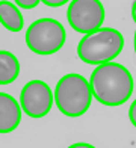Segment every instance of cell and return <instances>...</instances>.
Returning a JSON list of instances; mask_svg holds the SVG:
<instances>
[{"label": "cell", "mask_w": 136, "mask_h": 148, "mask_svg": "<svg viewBox=\"0 0 136 148\" xmlns=\"http://www.w3.org/2000/svg\"><path fill=\"white\" fill-rule=\"evenodd\" d=\"M89 85L94 98L109 107L121 106L133 94V77L130 71L113 60L95 66Z\"/></svg>", "instance_id": "obj_1"}, {"label": "cell", "mask_w": 136, "mask_h": 148, "mask_svg": "<svg viewBox=\"0 0 136 148\" xmlns=\"http://www.w3.org/2000/svg\"><path fill=\"white\" fill-rule=\"evenodd\" d=\"M124 47L122 35L112 27H100L86 33L79 41L77 55L80 60L89 65L112 62Z\"/></svg>", "instance_id": "obj_2"}, {"label": "cell", "mask_w": 136, "mask_h": 148, "mask_svg": "<svg viewBox=\"0 0 136 148\" xmlns=\"http://www.w3.org/2000/svg\"><path fill=\"white\" fill-rule=\"evenodd\" d=\"M89 82L80 74L70 73L60 77L54 88V103L65 116L77 118L88 112L92 101Z\"/></svg>", "instance_id": "obj_3"}, {"label": "cell", "mask_w": 136, "mask_h": 148, "mask_svg": "<svg viewBox=\"0 0 136 148\" xmlns=\"http://www.w3.org/2000/svg\"><path fill=\"white\" fill-rule=\"evenodd\" d=\"M64 26L53 18H39L26 30V44L36 55H53L65 44Z\"/></svg>", "instance_id": "obj_4"}, {"label": "cell", "mask_w": 136, "mask_h": 148, "mask_svg": "<svg viewBox=\"0 0 136 148\" xmlns=\"http://www.w3.org/2000/svg\"><path fill=\"white\" fill-rule=\"evenodd\" d=\"M70 26L79 33H91L101 27L104 8L100 0H71L67 9Z\"/></svg>", "instance_id": "obj_5"}, {"label": "cell", "mask_w": 136, "mask_h": 148, "mask_svg": "<svg viewBox=\"0 0 136 148\" xmlns=\"http://www.w3.org/2000/svg\"><path fill=\"white\" fill-rule=\"evenodd\" d=\"M54 94L50 86L41 80L26 83L20 94V106L30 118H43L52 110Z\"/></svg>", "instance_id": "obj_6"}, {"label": "cell", "mask_w": 136, "mask_h": 148, "mask_svg": "<svg viewBox=\"0 0 136 148\" xmlns=\"http://www.w3.org/2000/svg\"><path fill=\"white\" fill-rule=\"evenodd\" d=\"M21 106L9 94L0 92V133H11L21 121Z\"/></svg>", "instance_id": "obj_7"}, {"label": "cell", "mask_w": 136, "mask_h": 148, "mask_svg": "<svg viewBox=\"0 0 136 148\" xmlns=\"http://www.w3.org/2000/svg\"><path fill=\"white\" fill-rule=\"evenodd\" d=\"M0 23L9 32L17 33L23 29V15L17 8V5L8 2V0L0 2Z\"/></svg>", "instance_id": "obj_8"}, {"label": "cell", "mask_w": 136, "mask_h": 148, "mask_svg": "<svg viewBox=\"0 0 136 148\" xmlns=\"http://www.w3.org/2000/svg\"><path fill=\"white\" fill-rule=\"evenodd\" d=\"M20 74V62L11 51L0 50V85L15 82Z\"/></svg>", "instance_id": "obj_9"}, {"label": "cell", "mask_w": 136, "mask_h": 148, "mask_svg": "<svg viewBox=\"0 0 136 148\" xmlns=\"http://www.w3.org/2000/svg\"><path fill=\"white\" fill-rule=\"evenodd\" d=\"M14 2H15L17 6H20L23 9H33L39 5L41 0H14Z\"/></svg>", "instance_id": "obj_10"}, {"label": "cell", "mask_w": 136, "mask_h": 148, "mask_svg": "<svg viewBox=\"0 0 136 148\" xmlns=\"http://www.w3.org/2000/svg\"><path fill=\"white\" fill-rule=\"evenodd\" d=\"M41 2L50 6V8H59V6H64L67 2H70V0H41Z\"/></svg>", "instance_id": "obj_11"}, {"label": "cell", "mask_w": 136, "mask_h": 148, "mask_svg": "<svg viewBox=\"0 0 136 148\" xmlns=\"http://www.w3.org/2000/svg\"><path fill=\"white\" fill-rule=\"evenodd\" d=\"M128 118H130L132 124L136 127V100L130 104V109H128Z\"/></svg>", "instance_id": "obj_12"}, {"label": "cell", "mask_w": 136, "mask_h": 148, "mask_svg": "<svg viewBox=\"0 0 136 148\" xmlns=\"http://www.w3.org/2000/svg\"><path fill=\"white\" fill-rule=\"evenodd\" d=\"M67 148H95V147L91 145V144H88V142H76V144H71L70 147H67Z\"/></svg>", "instance_id": "obj_13"}, {"label": "cell", "mask_w": 136, "mask_h": 148, "mask_svg": "<svg viewBox=\"0 0 136 148\" xmlns=\"http://www.w3.org/2000/svg\"><path fill=\"white\" fill-rule=\"evenodd\" d=\"M132 18H133V21L136 23V0H135L133 5H132Z\"/></svg>", "instance_id": "obj_14"}, {"label": "cell", "mask_w": 136, "mask_h": 148, "mask_svg": "<svg viewBox=\"0 0 136 148\" xmlns=\"http://www.w3.org/2000/svg\"><path fill=\"white\" fill-rule=\"evenodd\" d=\"M135 53H136V30H135Z\"/></svg>", "instance_id": "obj_15"}, {"label": "cell", "mask_w": 136, "mask_h": 148, "mask_svg": "<svg viewBox=\"0 0 136 148\" xmlns=\"http://www.w3.org/2000/svg\"><path fill=\"white\" fill-rule=\"evenodd\" d=\"M0 24H2V23H0Z\"/></svg>", "instance_id": "obj_16"}]
</instances>
